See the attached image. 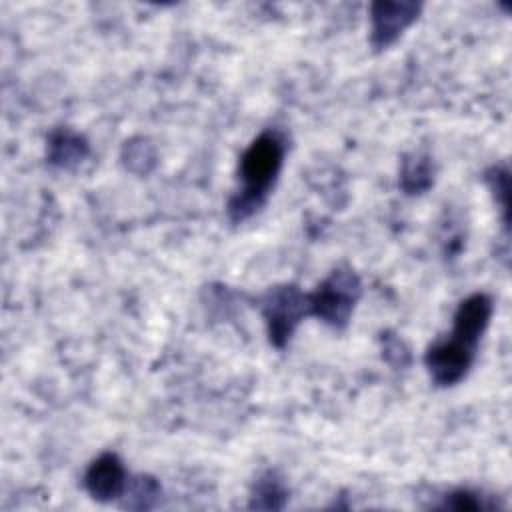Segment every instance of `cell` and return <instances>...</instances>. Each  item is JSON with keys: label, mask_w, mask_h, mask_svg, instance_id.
<instances>
[{"label": "cell", "mask_w": 512, "mask_h": 512, "mask_svg": "<svg viewBox=\"0 0 512 512\" xmlns=\"http://www.w3.org/2000/svg\"><path fill=\"white\" fill-rule=\"evenodd\" d=\"M284 152V140L274 130L256 136L242 152L238 166L242 186L228 202V216L232 222H244L264 206L282 170Z\"/></svg>", "instance_id": "obj_1"}, {"label": "cell", "mask_w": 512, "mask_h": 512, "mask_svg": "<svg viewBox=\"0 0 512 512\" xmlns=\"http://www.w3.org/2000/svg\"><path fill=\"white\" fill-rule=\"evenodd\" d=\"M362 284L352 268L332 270L314 292L308 294L310 316L320 318L324 324L342 330L360 298Z\"/></svg>", "instance_id": "obj_2"}, {"label": "cell", "mask_w": 512, "mask_h": 512, "mask_svg": "<svg viewBox=\"0 0 512 512\" xmlns=\"http://www.w3.org/2000/svg\"><path fill=\"white\" fill-rule=\"evenodd\" d=\"M268 338L276 348H284L304 316H310L308 294L294 284L270 288L260 300Z\"/></svg>", "instance_id": "obj_3"}, {"label": "cell", "mask_w": 512, "mask_h": 512, "mask_svg": "<svg viewBox=\"0 0 512 512\" xmlns=\"http://www.w3.org/2000/svg\"><path fill=\"white\" fill-rule=\"evenodd\" d=\"M476 344L450 332V338L434 342L424 356L426 370L436 386H454L466 378L476 358Z\"/></svg>", "instance_id": "obj_4"}, {"label": "cell", "mask_w": 512, "mask_h": 512, "mask_svg": "<svg viewBox=\"0 0 512 512\" xmlns=\"http://www.w3.org/2000/svg\"><path fill=\"white\" fill-rule=\"evenodd\" d=\"M422 10L420 2H374L370 4V44L374 50H386L402 32L412 26Z\"/></svg>", "instance_id": "obj_5"}, {"label": "cell", "mask_w": 512, "mask_h": 512, "mask_svg": "<svg viewBox=\"0 0 512 512\" xmlns=\"http://www.w3.org/2000/svg\"><path fill=\"white\" fill-rule=\"evenodd\" d=\"M126 486V468L114 452L100 454L84 474V488L98 502H112L122 498Z\"/></svg>", "instance_id": "obj_6"}, {"label": "cell", "mask_w": 512, "mask_h": 512, "mask_svg": "<svg viewBox=\"0 0 512 512\" xmlns=\"http://www.w3.org/2000/svg\"><path fill=\"white\" fill-rule=\"evenodd\" d=\"M492 298L484 292H476L470 294L468 298H464L456 312H454V320H452V334L472 342L478 346L482 334L486 332L490 318H492Z\"/></svg>", "instance_id": "obj_7"}, {"label": "cell", "mask_w": 512, "mask_h": 512, "mask_svg": "<svg viewBox=\"0 0 512 512\" xmlns=\"http://www.w3.org/2000/svg\"><path fill=\"white\" fill-rule=\"evenodd\" d=\"M86 154H88V144L80 134L68 128H60L52 132L48 140V162L52 166L72 168L74 164L82 162Z\"/></svg>", "instance_id": "obj_8"}, {"label": "cell", "mask_w": 512, "mask_h": 512, "mask_svg": "<svg viewBox=\"0 0 512 512\" xmlns=\"http://www.w3.org/2000/svg\"><path fill=\"white\" fill-rule=\"evenodd\" d=\"M286 500H288V490H286L282 478L276 472L268 470L252 486L250 508L280 510V508H284Z\"/></svg>", "instance_id": "obj_9"}, {"label": "cell", "mask_w": 512, "mask_h": 512, "mask_svg": "<svg viewBox=\"0 0 512 512\" xmlns=\"http://www.w3.org/2000/svg\"><path fill=\"white\" fill-rule=\"evenodd\" d=\"M432 180H434V170L428 156L412 154L404 158L402 170H400V188L406 194L414 196V194L426 192L432 186Z\"/></svg>", "instance_id": "obj_10"}, {"label": "cell", "mask_w": 512, "mask_h": 512, "mask_svg": "<svg viewBox=\"0 0 512 512\" xmlns=\"http://www.w3.org/2000/svg\"><path fill=\"white\" fill-rule=\"evenodd\" d=\"M162 494V488L156 478L152 476H136L128 480V486L124 490V508H134V510H150L158 504Z\"/></svg>", "instance_id": "obj_11"}, {"label": "cell", "mask_w": 512, "mask_h": 512, "mask_svg": "<svg viewBox=\"0 0 512 512\" xmlns=\"http://www.w3.org/2000/svg\"><path fill=\"white\" fill-rule=\"evenodd\" d=\"M442 510H492L496 508V502L490 496H484L480 492L458 488L442 496V502L436 506Z\"/></svg>", "instance_id": "obj_12"}, {"label": "cell", "mask_w": 512, "mask_h": 512, "mask_svg": "<svg viewBox=\"0 0 512 512\" xmlns=\"http://www.w3.org/2000/svg\"><path fill=\"white\" fill-rule=\"evenodd\" d=\"M486 182L490 184V190L494 192V198L504 214V226H508V170L494 166L486 174Z\"/></svg>", "instance_id": "obj_13"}]
</instances>
